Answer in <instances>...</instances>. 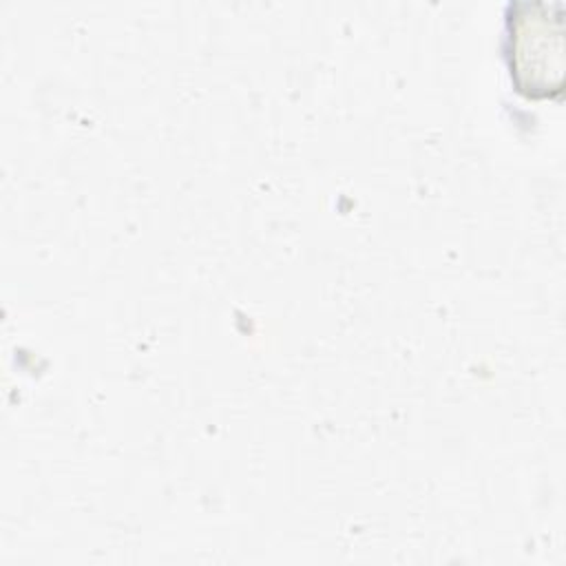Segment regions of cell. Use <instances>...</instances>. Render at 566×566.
<instances>
[{
  "label": "cell",
  "mask_w": 566,
  "mask_h": 566,
  "mask_svg": "<svg viewBox=\"0 0 566 566\" xmlns=\"http://www.w3.org/2000/svg\"><path fill=\"white\" fill-rule=\"evenodd\" d=\"M506 18V57L517 91L548 95L562 82L559 22L544 2H515Z\"/></svg>",
  "instance_id": "1"
}]
</instances>
